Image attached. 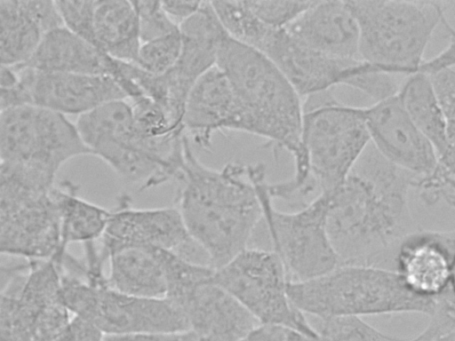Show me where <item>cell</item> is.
Masks as SVG:
<instances>
[{
	"label": "cell",
	"instance_id": "cell-29",
	"mask_svg": "<svg viewBox=\"0 0 455 341\" xmlns=\"http://www.w3.org/2000/svg\"><path fill=\"white\" fill-rule=\"evenodd\" d=\"M181 49V35L179 30L155 40L142 43L137 65L144 70L163 75L177 62Z\"/></svg>",
	"mask_w": 455,
	"mask_h": 341
},
{
	"label": "cell",
	"instance_id": "cell-2",
	"mask_svg": "<svg viewBox=\"0 0 455 341\" xmlns=\"http://www.w3.org/2000/svg\"><path fill=\"white\" fill-rule=\"evenodd\" d=\"M174 205L186 227L217 269L248 248L262 219L250 164L229 163L220 170L204 165L185 146Z\"/></svg>",
	"mask_w": 455,
	"mask_h": 341
},
{
	"label": "cell",
	"instance_id": "cell-28",
	"mask_svg": "<svg viewBox=\"0 0 455 341\" xmlns=\"http://www.w3.org/2000/svg\"><path fill=\"white\" fill-rule=\"evenodd\" d=\"M128 100L135 127L143 136L161 138L185 132L183 126L177 123L164 107L149 98L142 95Z\"/></svg>",
	"mask_w": 455,
	"mask_h": 341
},
{
	"label": "cell",
	"instance_id": "cell-11",
	"mask_svg": "<svg viewBox=\"0 0 455 341\" xmlns=\"http://www.w3.org/2000/svg\"><path fill=\"white\" fill-rule=\"evenodd\" d=\"M51 190L42 191L0 173L2 254L41 261L67 251Z\"/></svg>",
	"mask_w": 455,
	"mask_h": 341
},
{
	"label": "cell",
	"instance_id": "cell-27",
	"mask_svg": "<svg viewBox=\"0 0 455 341\" xmlns=\"http://www.w3.org/2000/svg\"><path fill=\"white\" fill-rule=\"evenodd\" d=\"M308 321L322 341H407L379 331L359 316H311Z\"/></svg>",
	"mask_w": 455,
	"mask_h": 341
},
{
	"label": "cell",
	"instance_id": "cell-12",
	"mask_svg": "<svg viewBox=\"0 0 455 341\" xmlns=\"http://www.w3.org/2000/svg\"><path fill=\"white\" fill-rule=\"evenodd\" d=\"M128 195L118 199L111 211L100 248L102 258L122 247L142 246L174 251L202 265L211 266L204 249L190 236L178 208L139 209Z\"/></svg>",
	"mask_w": 455,
	"mask_h": 341
},
{
	"label": "cell",
	"instance_id": "cell-7",
	"mask_svg": "<svg viewBox=\"0 0 455 341\" xmlns=\"http://www.w3.org/2000/svg\"><path fill=\"white\" fill-rule=\"evenodd\" d=\"M301 142L318 195L335 190L371 143L363 107L341 103L332 90L306 97Z\"/></svg>",
	"mask_w": 455,
	"mask_h": 341
},
{
	"label": "cell",
	"instance_id": "cell-34",
	"mask_svg": "<svg viewBox=\"0 0 455 341\" xmlns=\"http://www.w3.org/2000/svg\"><path fill=\"white\" fill-rule=\"evenodd\" d=\"M104 336L92 322L79 316H72L52 341H103Z\"/></svg>",
	"mask_w": 455,
	"mask_h": 341
},
{
	"label": "cell",
	"instance_id": "cell-31",
	"mask_svg": "<svg viewBox=\"0 0 455 341\" xmlns=\"http://www.w3.org/2000/svg\"><path fill=\"white\" fill-rule=\"evenodd\" d=\"M250 9L266 25L285 28L293 22L312 1H246Z\"/></svg>",
	"mask_w": 455,
	"mask_h": 341
},
{
	"label": "cell",
	"instance_id": "cell-9",
	"mask_svg": "<svg viewBox=\"0 0 455 341\" xmlns=\"http://www.w3.org/2000/svg\"><path fill=\"white\" fill-rule=\"evenodd\" d=\"M60 299L73 316L96 325L104 335L189 329L183 313L166 297H142L113 289L107 274L84 278L64 274Z\"/></svg>",
	"mask_w": 455,
	"mask_h": 341
},
{
	"label": "cell",
	"instance_id": "cell-44",
	"mask_svg": "<svg viewBox=\"0 0 455 341\" xmlns=\"http://www.w3.org/2000/svg\"><path fill=\"white\" fill-rule=\"evenodd\" d=\"M52 339H51V338L42 337H37L34 341H52Z\"/></svg>",
	"mask_w": 455,
	"mask_h": 341
},
{
	"label": "cell",
	"instance_id": "cell-14",
	"mask_svg": "<svg viewBox=\"0 0 455 341\" xmlns=\"http://www.w3.org/2000/svg\"><path fill=\"white\" fill-rule=\"evenodd\" d=\"M363 111L371 143L383 157L419 178L435 171V149L411 121L398 93Z\"/></svg>",
	"mask_w": 455,
	"mask_h": 341
},
{
	"label": "cell",
	"instance_id": "cell-22",
	"mask_svg": "<svg viewBox=\"0 0 455 341\" xmlns=\"http://www.w3.org/2000/svg\"><path fill=\"white\" fill-rule=\"evenodd\" d=\"M42 71L110 76L123 89L120 60L62 26L48 32L23 65Z\"/></svg>",
	"mask_w": 455,
	"mask_h": 341
},
{
	"label": "cell",
	"instance_id": "cell-17",
	"mask_svg": "<svg viewBox=\"0 0 455 341\" xmlns=\"http://www.w3.org/2000/svg\"><path fill=\"white\" fill-rule=\"evenodd\" d=\"M183 128L186 135L204 149L211 148L216 132H246L243 108L217 66L192 87L185 105Z\"/></svg>",
	"mask_w": 455,
	"mask_h": 341
},
{
	"label": "cell",
	"instance_id": "cell-26",
	"mask_svg": "<svg viewBox=\"0 0 455 341\" xmlns=\"http://www.w3.org/2000/svg\"><path fill=\"white\" fill-rule=\"evenodd\" d=\"M398 95L411 121L435 149L437 157L448 145V125L428 75L408 76Z\"/></svg>",
	"mask_w": 455,
	"mask_h": 341
},
{
	"label": "cell",
	"instance_id": "cell-42",
	"mask_svg": "<svg viewBox=\"0 0 455 341\" xmlns=\"http://www.w3.org/2000/svg\"><path fill=\"white\" fill-rule=\"evenodd\" d=\"M451 285L453 293L455 295V261H454L453 268H452Z\"/></svg>",
	"mask_w": 455,
	"mask_h": 341
},
{
	"label": "cell",
	"instance_id": "cell-36",
	"mask_svg": "<svg viewBox=\"0 0 455 341\" xmlns=\"http://www.w3.org/2000/svg\"><path fill=\"white\" fill-rule=\"evenodd\" d=\"M449 33L448 45L434 58L424 60L418 72L432 74L443 68L455 67V29L445 18L442 23Z\"/></svg>",
	"mask_w": 455,
	"mask_h": 341
},
{
	"label": "cell",
	"instance_id": "cell-39",
	"mask_svg": "<svg viewBox=\"0 0 455 341\" xmlns=\"http://www.w3.org/2000/svg\"><path fill=\"white\" fill-rule=\"evenodd\" d=\"M291 332L282 327L259 325L238 341H285Z\"/></svg>",
	"mask_w": 455,
	"mask_h": 341
},
{
	"label": "cell",
	"instance_id": "cell-43",
	"mask_svg": "<svg viewBox=\"0 0 455 341\" xmlns=\"http://www.w3.org/2000/svg\"><path fill=\"white\" fill-rule=\"evenodd\" d=\"M300 341H322L318 337L317 338H307L304 337H300Z\"/></svg>",
	"mask_w": 455,
	"mask_h": 341
},
{
	"label": "cell",
	"instance_id": "cell-16",
	"mask_svg": "<svg viewBox=\"0 0 455 341\" xmlns=\"http://www.w3.org/2000/svg\"><path fill=\"white\" fill-rule=\"evenodd\" d=\"M181 49L176 64L164 74L172 108L184 114L188 96L196 81L217 66L221 44L228 35L212 2L180 25Z\"/></svg>",
	"mask_w": 455,
	"mask_h": 341
},
{
	"label": "cell",
	"instance_id": "cell-23",
	"mask_svg": "<svg viewBox=\"0 0 455 341\" xmlns=\"http://www.w3.org/2000/svg\"><path fill=\"white\" fill-rule=\"evenodd\" d=\"M162 249L122 247L108 255L107 280L113 289L136 297H165L167 280Z\"/></svg>",
	"mask_w": 455,
	"mask_h": 341
},
{
	"label": "cell",
	"instance_id": "cell-3",
	"mask_svg": "<svg viewBox=\"0 0 455 341\" xmlns=\"http://www.w3.org/2000/svg\"><path fill=\"white\" fill-rule=\"evenodd\" d=\"M217 67L228 80L245 116L246 133L267 139L293 157L294 173L283 183L285 193L305 194L309 170L301 133L303 101L279 68L262 52L228 36L220 48Z\"/></svg>",
	"mask_w": 455,
	"mask_h": 341
},
{
	"label": "cell",
	"instance_id": "cell-13",
	"mask_svg": "<svg viewBox=\"0 0 455 341\" xmlns=\"http://www.w3.org/2000/svg\"><path fill=\"white\" fill-rule=\"evenodd\" d=\"M267 36L258 51L279 68L300 97L333 90L337 85L358 90L367 75L379 70L362 59H340L319 52L285 28H272Z\"/></svg>",
	"mask_w": 455,
	"mask_h": 341
},
{
	"label": "cell",
	"instance_id": "cell-40",
	"mask_svg": "<svg viewBox=\"0 0 455 341\" xmlns=\"http://www.w3.org/2000/svg\"><path fill=\"white\" fill-rule=\"evenodd\" d=\"M408 341H455V330L433 339H424L417 336Z\"/></svg>",
	"mask_w": 455,
	"mask_h": 341
},
{
	"label": "cell",
	"instance_id": "cell-5",
	"mask_svg": "<svg viewBox=\"0 0 455 341\" xmlns=\"http://www.w3.org/2000/svg\"><path fill=\"white\" fill-rule=\"evenodd\" d=\"M359 30V56L382 72L411 75L424 62V52L445 6L435 1H346Z\"/></svg>",
	"mask_w": 455,
	"mask_h": 341
},
{
	"label": "cell",
	"instance_id": "cell-15",
	"mask_svg": "<svg viewBox=\"0 0 455 341\" xmlns=\"http://www.w3.org/2000/svg\"><path fill=\"white\" fill-rule=\"evenodd\" d=\"M13 67L25 85L31 105L66 115L86 114L106 103L128 99L124 91L110 76Z\"/></svg>",
	"mask_w": 455,
	"mask_h": 341
},
{
	"label": "cell",
	"instance_id": "cell-19",
	"mask_svg": "<svg viewBox=\"0 0 455 341\" xmlns=\"http://www.w3.org/2000/svg\"><path fill=\"white\" fill-rule=\"evenodd\" d=\"M177 306L189 329L206 341H238L260 325L213 278L195 288Z\"/></svg>",
	"mask_w": 455,
	"mask_h": 341
},
{
	"label": "cell",
	"instance_id": "cell-38",
	"mask_svg": "<svg viewBox=\"0 0 455 341\" xmlns=\"http://www.w3.org/2000/svg\"><path fill=\"white\" fill-rule=\"evenodd\" d=\"M203 1H161L162 6L171 20L179 27L192 16Z\"/></svg>",
	"mask_w": 455,
	"mask_h": 341
},
{
	"label": "cell",
	"instance_id": "cell-35",
	"mask_svg": "<svg viewBox=\"0 0 455 341\" xmlns=\"http://www.w3.org/2000/svg\"><path fill=\"white\" fill-rule=\"evenodd\" d=\"M103 341H200L191 329L175 332H146L123 335H105Z\"/></svg>",
	"mask_w": 455,
	"mask_h": 341
},
{
	"label": "cell",
	"instance_id": "cell-4",
	"mask_svg": "<svg viewBox=\"0 0 455 341\" xmlns=\"http://www.w3.org/2000/svg\"><path fill=\"white\" fill-rule=\"evenodd\" d=\"M288 294L299 310L318 318L397 313L432 316L441 297L415 293L395 269L363 265H340L319 277L290 282Z\"/></svg>",
	"mask_w": 455,
	"mask_h": 341
},
{
	"label": "cell",
	"instance_id": "cell-24",
	"mask_svg": "<svg viewBox=\"0 0 455 341\" xmlns=\"http://www.w3.org/2000/svg\"><path fill=\"white\" fill-rule=\"evenodd\" d=\"M93 36L94 45L108 56L136 64L141 41L132 1H96Z\"/></svg>",
	"mask_w": 455,
	"mask_h": 341
},
{
	"label": "cell",
	"instance_id": "cell-25",
	"mask_svg": "<svg viewBox=\"0 0 455 341\" xmlns=\"http://www.w3.org/2000/svg\"><path fill=\"white\" fill-rule=\"evenodd\" d=\"M78 188L72 181L64 180L51 190L60 220L61 244L66 250L70 243L85 245L101 239L111 214L81 197Z\"/></svg>",
	"mask_w": 455,
	"mask_h": 341
},
{
	"label": "cell",
	"instance_id": "cell-30",
	"mask_svg": "<svg viewBox=\"0 0 455 341\" xmlns=\"http://www.w3.org/2000/svg\"><path fill=\"white\" fill-rule=\"evenodd\" d=\"M139 20L142 43L149 42L179 30L164 10L161 1H132Z\"/></svg>",
	"mask_w": 455,
	"mask_h": 341
},
{
	"label": "cell",
	"instance_id": "cell-33",
	"mask_svg": "<svg viewBox=\"0 0 455 341\" xmlns=\"http://www.w3.org/2000/svg\"><path fill=\"white\" fill-rule=\"evenodd\" d=\"M428 76L448 124L455 121V71L443 68Z\"/></svg>",
	"mask_w": 455,
	"mask_h": 341
},
{
	"label": "cell",
	"instance_id": "cell-18",
	"mask_svg": "<svg viewBox=\"0 0 455 341\" xmlns=\"http://www.w3.org/2000/svg\"><path fill=\"white\" fill-rule=\"evenodd\" d=\"M455 230L414 232L402 242L395 269L415 293L438 297L451 288Z\"/></svg>",
	"mask_w": 455,
	"mask_h": 341
},
{
	"label": "cell",
	"instance_id": "cell-32",
	"mask_svg": "<svg viewBox=\"0 0 455 341\" xmlns=\"http://www.w3.org/2000/svg\"><path fill=\"white\" fill-rule=\"evenodd\" d=\"M64 27L94 45L93 15L96 1H55ZM95 46V45H94Z\"/></svg>",
	"mask_w": 455,
	"mask_h": 341
},
{
	"label": "cell",
	"instance_id": "cell-10",
	"mask_svg": "<svg viewBox=\"0 0 455 341\" xmlns=\"http://www.w3.org/2000/svg\"><path fill=\"white\" fill-rule=\"evenodd\" d=\"M213 281L260 325L282 327L307 338L318 337L305 313L291 302L290 280L275 251L248 247L215 269Z\"/></svg>",
	"mask_w": 455,
	"mask_h": 341
},
{
	"label": "cell",
	"instance_id": "cell-1",
	"mask_svg": "<svg viewBox=\"0 0 455 341\" xmlns=\"http://www.w3.org/2000/svg\"><path fill=\"white\" fill-rule=\"evenodd\" d=\"M418 178L371 143L329 197L327 229L340 265L395 269L398 247L413 231L408 194Z\"/></svg>",
	"mask_w": 455,
	"mask_h": 341
},
{
	"label": "cell",
	"instance_id": "cell-20",
	"mask_svg": "<svg viewBox=\"0 0 455 341\" xmlns=\"http://www.w3.org/2000/svg\"><path fill=\"white\" fill-rule=\"evenodd\" d=\"M285 29L319 52L340 59H361L358 26L346 1H312Z\"/></svg>",
	"mask_w": 455,
	"mask_h": 341
},
{
	"label": "cell",
	"instance_id": "cell-37",
	"mask_svg": "<svg viewBox=\"0 0 455 341\" xmlns=\"http://www.w3.org/2000/svg\"><path fill=\"white\" fill-rule=\"evenodd\" d=\"M448 145L437 157L436 170L455 182V121L448 124Z\"/></svg>",
	"mask_w": 455,
	"mask_h": 341
},
{
	"label": "cell",
	"instance_id": "cell-41",
	"mask_svg": "<svg viewBox=\"0 0 455 341\" xmlns=\"http://www.w3.org/2000/svg\"><path fill=\"white\" fill-rule=\"evenodd\" d=\"M300 335L291 331L285 341H300Z\"/></svg>",
	"mask_w": 455,
	"mask_h": 341
},
{
	"label": "cell",
	"instance_id": "cell-8",
	"mask_svg": "<svg viewBox=\"0 0 455 341\" xmlns=\"http://www.w3.org/2000/svg\"><path fill=\"white\" fill-rule=\"evenodd\" d=\"M258 190L270 250L282 259L290 282L319 277L340 266L328 229L329 197L323 193L292 212L275 208L263 163L250 165Z\"/></svg>",
	"mask_w": 455,
	"mask_h": 341
},
{
	"label": "cell",
	"instance_id": "cell-21",
	"mask_svg": "<svg viewBox=\"0 0 455 341\" xmlns=\"http://www.w3.org/2000/svg\"><path fill=\"white\" fill-rule=\"evenodd\" d=\"M62 26L55 1L1 0V65L16 67L25 64L44 36Z\"/></svg>",
	"mask_w": 455,
	"mask_h": 341
},
{
	"label": "cell",
	"instance_id": "cell-6",
	"mask_svg": "<svg viewBox=\"0 0 455 341\" xmlns=\"http://www.w3.org/2000/svg\"><path fill=\"white\" fill-rule=\"evenodd\" d=\"M88 155L76 123L66 115L35 105L1 111V173L50 191L65 163Z\"/></svg>",
	"mask_w": 455,
	"mask_h": 341
}]
</instances>
